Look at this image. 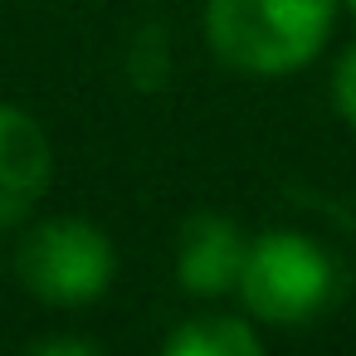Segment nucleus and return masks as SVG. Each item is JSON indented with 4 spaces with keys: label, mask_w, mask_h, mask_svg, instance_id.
I'll return each mask as SVG.
<instances>
[{
    "label": "nucleus",
    "mask_w": 356,
    "mask_h": 356,
    "mask_svg": "<svg viewBox=\"0 0 356 356\" xmlns=\"http://www.w3.org/2000/svg\"><path fill=\"white\" fill-rule=\"evenodd\" d=\"M341 0H205V44L244 79L302 74L332 44Z\"/></svg>",
    "instance_id": "nucleus-1"
},
{
    "label": "nucleus",
    "mask_w": 356,
    "mask_h": 356,
    "mask_svg": "<svg viewBox=\"0 0 356 356\" xmlns=\"http://www.w3.org/2000/svg\"><path fill=\"white\" fill-rule=\"evenodd\" d=\"M166 356H259L264 351V332L259 322L244 312H195V317H181L166 341H161Z\"/></svg>",
    "instance_id": "nucleus-6"
},
{
    "label": "nucleus",
    "mask_w": 356,
    "mask_h": 356,
    "mask_svg": "<svg viewBox=\"0 0 356 356\" xmlns=\"http://www.w3.org/2000/svg\"><path fill=\"white\" fill-rule=\"evenodd\" d=\"M118 249L113 234L83 215L35 220L15 249V278L44 307H88L113 288Z\"/></svg>",
    "instance_id": "nucleus-3"
},
{
    "label": "nucleus",
    "mask_w": 356,
    "mask_h": 356,
    "mask_svg": "<svg viewBox=\"0 0 356 356\" xmlns=\"http://www.w3.org/2000/svg\"><path fill=\"white\" fill-rule=\"evenodd\" d=\"M30 351H40V356H93L98 341H88V337H49V341H35Z\"/></svg>",
    "instance_id": "nucleus-8"
},
{
    "label": "nucleus",
    "mask_w": 356,
    "mask_h": 356,
    "mask_svg": "<svg viewBox=\"0 0 356 356\" xmlns=\"http://www.w3.org/2000/svg\"><path fill=\"white\" fill-rule=\"evenodd\" d=\"M332 108L356 132V44H346L341 59L332 64Z\"/></svg>",
    "instance_id": "nucleus-7"
},
{
    "label": "nucleus",
    "mask_w": 356,
    "mask_h": 356,
    "mask_svg": "<svg viewBox=\"0 0 356 356\" xmlns=\"http://www.w3.org/2000/svg\"><path fill=\"white\" fill-rule=\"evenodd\" d=\"M234 298L259 327H307L337 298V264L302 229H264L249 239Z\"/></svg>",
    "instance_id": "nucleus-2"
},
{
    "label": "nucleus",
    "mask_w": 356,
    "mask_h": 356,
    "mask_svg": "<svg viewBox=\"0 0 356 356\" xmlns=\"http://www.w3.org/2000/svg\"><path fill=\"white\" fill-rule=\"evenodd\" d=\"M341 10H346V15H356V0H341Z\"/></svg>",
    "instance_id": "nucleus-9"
},
{
    "label": "nucleus",
    "mask_w": 356,
    "mask_h": 356,
    "mask_svg": "<svg viewBox=\"0 0 356 356\" xmlns=\"http://www.w3.org/2000/svg\"><path fill=\"white\" fill-rule=\"evenodd\" d=\"M249 239L220 210H195L176 234V288L191 298H229L244 273Z\"/></svg>",
    "instance_id": "nucleus-5"
},
{
    "label": "nucleus",
    "mask_w": 356,
    "mask_h": 356,
    "mask_svg": "<svg viewBox=\"0 0 356 356\" xmlns=\"http://www.w3.org/2000/svg\"><path fill=\"white\" fill-rule=\"evenodd\" d=\"M54 181V147L44 122L20 108L0 103V229L25 225Z\"/></svg>",
    "instance_id": "nucleus-4"
}]
</instances>
